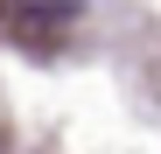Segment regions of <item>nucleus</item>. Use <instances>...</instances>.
I'll list each match as a JSON object with an SVG mask.
<instances>
[{
    "mask_svg": "<svg viewBox=\"0 0 161 154\" xmlns=\"http://www.w3.org/2000/svg\"><path fill=\"white\" fill-rule=\"evenodd\" d=\"M70 7H77V0H7V14H21V21H56Z\"/></svg>",
    "mask_w": 161,
    "mask_h": 154,
    "instance_id": "f257e3e1",
    "label": "nucleus"
}]
</instances>
